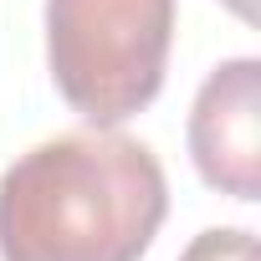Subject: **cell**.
Masks as SVG:
<instances>
[{"label": "cell", "instance_id": "cell-3", "mask_svg": "<svg viewBox=\"0 0 261 261\" xmlns=\"http://www.w3.org/2000/svg\"><path fill=\"white\" fill-rule=\"evenodd\" d=\"M190 159L200 179L241 205L261 200V62H220L190 108Z\"/></svg>", "mask_w": 261, "mask_h": 261}, {"label": "cell", "instance_id": "cell-2", "mask_svg": "<svg viewBox=\"0 0 261 261\" xmlns=\"http://www.w3.org/2000/svg\"><path fill=\"white\" fill-rule=\"evenodd\" d=\"M174 0H46V67L87 128L144 113L169 67Z\"/></svg>", "mask_w": 261, "mask_h": 261}, {"label": "cell", "instance_id": "cell-1", "mask_svg": "<svg viewBox=\"0 0 261 261\" xmlns=\"http://www.w3.org/2000/svg\"><path fill=\"white\" fill-rule=\"evenodd\" d=\"M164 215V164L144 139L72 128L0 174V261H144Z\"/></svg>", "mask_w": 261, "mask_h": 261}, {"label": "cell", "instance_id": "cell-5", "mask_svg": "<svg viewBox=\"0 0 261 261\" xmlns=\"http://www.w3.org/2000/svg\"><path fill=\"white\" fill-rule=\"evenodd\" d=\"M225 6H230L241 21H256V0H225Z\"/></svg>", "mask_w": 261, "mask_h": 261}, {"label": "cell", "instance_id": "cell-4", "mask_svg": "<svg viewBox=\"0 0 261 261\" xmlns=\"http://www.w3.org/2000/svg\"><path fill=\"white\" fill-rule=\"evenodd\" d=\"M179 261H261V251L246 225H215V230H200L179 251Z\"/></svg>", "mask_w": 261, "mask_h": 261}]
</instances>
